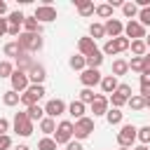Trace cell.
<instances>
[{"label":"cell","mask_w":150,"mask_h":150,"mask_svg":"<svg viewBox=\"0 0 150 150\" xmlns=\"http://www.w3.org/2000/svg\"><path fill=\"white\" fill-rule=\"evenodd\" d=\"M16 42H19V47H21L23 52H28V54L40 52L42 45H45V40H42L38 33H21V35L16 38Z\"/></svg>","instance_id":"6da1fadb"},{"label":"cell","mask_w":150,"mask_h":150,"mask_svg":"<svg viewBox=\"0 0 150 150\" xmlns=\"http://www.w3.org/2000/svg\"><path fill=\"white\" fill-rule=\"evenodd\" d=\"M129 45H131V42H129L124 35H120V38L108 40V42L103 45L101 54H105V56H115V54H120V52H127V49H129Z\"/></svg>","instance_id":"7a4b0ae2"},{"label":"cell","mask_w":150,"mask_h":150,"mask_svg":"<svg viewBox=\"0 0 150 150\" xmlns=\"http://www.w3.org/2000/svg\"><path fill=\"white\" fill-rule=\"evenodd\" d=\"M70 141H73V122L63 120V122H59V124H56L54 143H56V145H66V143H70Z\"/></svg>","instance_id":"3957f363"},{"label":"cell","mask_w":150,"mask_h":150,"mask_svg":"<svg viewBox=\"0 0 150 150\" xmlns=\"http://www.w3.org/2000/svg\"><path fill=\"white\" fill-rule=\"evenodd\" d=\"M91 131H94V120H91V117H80V120H75V124H73V136H75V141L87 138Z\"/></svg>","instance_id":"277c9868"},{"label":"cell","mask_w":150,"mask_h":150,"mask_svg":"<svg viewBox=\"0 0 150 150\" xmlns=\"http://www.w3.org/2000/svg\"><path fill=\"white\" fill-rule=\"evenodd\" d=\"M42 96H45V87H42V84H30V87L21 94V103L28 108V105H35Z\"/></svg>","instance_id":"5b68a950"},{"label":"cell","mask_w":150,"mask_h":150,"mask_svg":"<svg viewBox=\"0 0 150 150\" xmlns=\"http://www.w3.org/2000/svg\"><path fill=\"white\" fill-rule=\"evenodd\" d=\"M14 131L19 134V136H30L33 134V122L26 117V112H16L14 115Z\"/></svg>","instance_id":"8992f818"},{"label":"cell","mask_w":150,"mask_h":150,"mask_svg":"<svg viewBox=\"0 0 150 150\" xmlns=\"http://www.w3.org/2000/svg\"><path fill=\"white\" fill-rule=\"evenodd\" d=\"M134 141H136V127H134V124H124V127L120 129V134H117L120 148H131Z\"/></svg>","instance_id":"52a82bcc"},{"label":"cell","mask_w":150,"mask_h":150,"mask_svg":"<svg viewBox=\"0 0 150 150\" xmlns=\"http://www.w3.org/2000/svg\"><path fill=\"white\" fill-rule=\"evenodd\" d=\"M124 38L131 42V40H145V28L138 23V21H129L124 26Z\"/></svg>","instance_id":"ba28073f"},{"label":"cell","mask_w":150,"mask_h":150,"mask_svg":"<svg viewBox=\"0 0 150 150\" xmlns=\"http://www.w3.org/2000/svg\"><path fill=\"white\" fill-rule=\"evenodd\" d=\"M33 16L38 19V23H49V21L56 19V9L52 5H40V7H35V14Z\"/></svg>","instance_id":"9c48e42d"},{"label":"cell","mask_w":150,"mask_h":150,"mask_svg":"<svg viewBox=\"0 0 150 150\" xmlns=\"http://www.w3.org/2000/svg\"><path fill=\"white\" fill-rule=\"evenodd\" d=\"M9 82H12V89L19 94V91H26L28 87H30V82H28V75L23 73V70H14L12 73V77H9Z\"/></svg>","instance_id":"30bf717a"},{"label":"cell","mask_w":150,"mask_h":150,"mask_svg":"<svg viewBox=\"0 0 150 150\" xmlns=\"http://www.w3.org/2000/svg\"><path fill=\"white\" fill-rule=\"evenodd\" d=\"M66 110H68V105H66L61 98H52V101H47V105H45V115L52 117V120L59 117V115H63Z\"/></svg>","instance_id":"8fae6325"},{"label":"cell","mask_w":150,"mask_h":150,"mask_svg":"<svg viewBox=\"0 0 150 150\" xmlns=\"http://www.w3.org/2000/svg\"><path fill=\"white\" fill-rule=\"evenodd\" d=\"M80 82H82L87 89H91L94 84H101V73L94 70V68H84L82 75H80Z\"/></svg>","instance_id":"7c38bea8"},{"label":"cell","mask_w":150,"mask_h":150,"mask_svg":"<svg viewBox=\"0 0 150 150\" xmlns=\"http://www.w3.org/2000/svg\"><path fill=\"white\" fill-rule=\"evenodd\" d=\"M103 28H105V35H110V40H112V38H120V35L124 33V23H122L120 19H108V21L103 23Z\"/></svg>","instance_id":"4fadbf2b"},{"label":"cell","mask_w":150,"mask_h":150,"mask_svg":"<svg viewBox=\"0 0 150 150\" xmlns=\"http://www.w3.org/2000/svg\"><path fill=\"white\" fill-rule=\"evenodd\" d=\"M91 112H94V117H98V115H105V112H108V96H103V94H96V98L91 101Z\"/></svg>","instance_id":"5bb4252c"},{"label":"cell","mask_w":150,"mask_h":150,"mask_svg":"<svg viewBox=\"0 0 150 150\" xmlns=\"http://www.w3.org/2000/svg\"><path fill=\"white\" fill-rule=\"evenodd\" d=\"M26 75H28V82H33V84H42V82H45V77H47L45 68H42V66H38V63H33V66H30V70H28Z\"/></svg>","instance_id":"9a60e30c"},{"label":"cell","mask_w":150,"mask_h":150,"mask_svg":"<svg viewBox=\"0 0 150 150\" xmlns=\"http://www.w3.org/2000/svg\"><path fill=\"white\" fill-rule=\"evenodd\" d=\"M77 49H80L82 56H89L91 52H96V42H94L91 38H80V40H77Z\"/></svg>","instance_id":"2e32d148"},{"label":"cell","mask_w":150,"mask_h":150,"mask_svg":"<svg viewBox=\"0 0 150 150\" xmlns=\"http://www.w3.org/2000/svg\"><path fill=\"white\" fill-rule=\"evenodd\" d=\"M117 77L115 75H105V77H101V89H103V94H115L117 91Z\"/></svg>","instance_id":"e0dca14e"},{"label":"cell","mask_w":150,"mask_h":150,"mask_svg":"<svg viewBox=\"0 0 150 150\" xmlns=\"http://www.w3.org/2000/svg\"><path fill=\"white\" fill-rule=\"evenodd\" d=\"M84 63H87V68L98 70V66L103 63V54H101V49H96V52H91L89 56H84Z\"/></svg>","instance_id":"ac0fdd59"},{"label":"cell","mask_w":150,"mask_h":150,"mask_svg":"<svg viewBox=\"0 0 150 150\" xmlns=\"http://www.w3.org/2000/svg\"><path fill=\"white\" fill-rule=\"evenodd\" d=\"M75 7H77V12H80V16H91L94 14V2H89V0H75Z\"/></svg>","instance_id":"d6986e66"},{"label":"cell","mask_w":150,"mask_h":150,"mask_svg":"<svg viewBox=\"0 0 150 150\" xmlns=\"http://www.w3.org/2000/svg\"><path fill=\"white\" fill-rule=\"evenodd\" d=\"M21 26L26 28V33H38V35L42 33V23H38V19H35V16H26Z\"/></svg>","instance_id":"ffe728a7"},{"label":"cell","mask_w":150,"mask_h":150,"mask_svg":"<svg viewBox=\"0 0 150 150\" xmlns=\"http://www.w3.org/2000/svg\"><path fill=\"white\" fill-rule=\"evenodd\" d=\"M2 52H5V56H9V59H19V56L23 54V49L19 47L16 40H14V42H7V45L2 47Z\"/></svg>","instance_id":"44dd1931"},{"label":"cell","mask_w":150,"mask_h":150,"mask_svg":"<svg viewBox=\"0 0 150 150\" xmlns=\"http://www.w3.org/2000/svg\"><path fill=\"white\" fill-rule=\"evenodd\" d=\"M2 103H5L7 108H12V105H16V103H21V94H16L14 89H7V91L2 94Z\"/></svg>","instance_id":"7402d4cb"},{"label":"cell","mask_w":150,"mask_h":150,"mask_svg":"<svg viewBox=\"0 0 150 150\" xmlns=\"http://www.w3.org/2000/svg\"><path fill=\"white\" fill-rule=\"evenodd\" d=\"M127 70H129V61H124V59H115V61H112V73H110V75L120 77V75H124Z\"/></svg>","instance_id":"603a6c76"},{"label":"cell","mask_w":150,"mask_h":150,"mask_svg":"<svg viewBox=\"0 0 150 150\" xmlns=\"http://www.w3.org/2000/svg\"><path fill=\"white\" fill-rule=\"evenodd\" d=\"M42 115H45V108H40L38 103H35V105H28V108H26V117H28L30 122H35V120L40 122V120H42Z\"/></svg>","instance_id":"cb8c5ba5"},{"label":"cell","mask_w":150,"mask_h":150,"mask_svg":"<svg viewBox=\"0 0 150 150\" xmlns=\"http://www.w3.org/2000/svg\"><path fill=\"white\" fill-rule=\"evenodd\" d=\"M40 131H42L45 136H52V134L56 131V122H54L52 117H42V120H40Z\"/></svg>","instance_id":"d4e9b609"},{"label":"cell","mask_w":150,"mask_h":150,"mask_svg":"<svg viewBox=\"0 0 150 150\" xmlns=\"http://www.w3.org/2000/svg\"><path fill=\"white\" fill-rule=\"evenodd\" d=\"M68 115H73L75 120L84 117V103H82V101H73V103L68 105Z\"/></svg>","instance_id":"484cf974"},{"label":"cell","mask_w":150,"mask_h":150,"mask_svg":"<svg viewBox=\"0 0 150 150\" xmlns=\"http://www.w3.org/2000/svg\"><path fill=\"white\" fill-rule=\"evenodd\" d=\"M89 38L96 42V40H101V38H105V28H103V23H91L89 26Z\"/></svg>","instance_id":"4316f807"},{"label":"cell","mask_w":150,"mask_h":150,"mask_svg":"<svg viewBox=\"0 0 150 150\" xmlns=\"http://www.w3.org/2000/svg\"><path fill=\"white\" fill-rule=\"evenodd\" d=\"M129 49L134 52V56H145V54H148V47H145V42H143V40H131Z\"/></svg>","instance_id":"83f0119b"},{"label":"cell","mask_w":150,"mask_h":150,"mask_svg":"<svg viewBox=\"0 0 150 150\" xmlns=\"http://www.w3.org/2000/svg\"><path fill=\"white\" fill-rule=\"evenodd\" d=\"M127 103L131 105V110H143V108H145V98H143L141 94H131V98H129Z\"/></svg>","instance_id":"f1b7e54d"},{"label":"cell","mask_w":150,"mask_h":150,"mask_svg":"<svg viewBox=\"0 0 150 150\" xmlns=\"http://www.w3.org/2000/svg\"><path fill=\"white\" fill-rule=\"evenodd\" d=\"M105 120H108L110 127H112V124H120V122H122V110H120V108L108 110V112H105Z\"/></svg>","instance_id":"f546056e"},{"label":"cell","mask_w":150,"mask_h":150,"mask_svg":"<svg viewBox=\"0 0 150 150\" xmlns=\"http://www.w3.org/2000/svg\"><path fill=\"white\" fill-rule=\"evenodd\" d=\"M136 138L141 141V145H148V143H150V127H141V129H136Z\"/></svg>","instance_id":"4dcf8cb0"},{"label":"cell","mask_w":150,"mask_h":150,"mask_svg":"<svg viewBox=\"0 0 150 150\" xmlns=\"http://www.w3.org/2000/svg\"><path fill=\"white\" fill-rule=\"evenodd\" d=\"M122 12H124V16H129L131 21H134V16H138V7H136L134 2H124V5H122Z\"/></svg>","instance_id":"1f68e13d"},{"label":"cell","mask_w":150,"mask_h":150,"mask_svg":"<svg viewBox=\"0 0 150 150\" xmlns=\"http://www.w3.org/2000/svg\"><path fill=\"white\" fill-rule=\"evenodd\" d=\"M23 19H26V14L23 12H9V16H7V23H14V26H21L23 23Z\"/></svg>","instance_id":"d6a6232c"},{"label":"cell","mask_w":150,"mask_h":150,"mask_svg":"<svg viewBox=\"0 0 150 150\" xmlns=\"http://www.w3.org/2000/svg\"><path fill=\"white\" fill-rule=\"evenodd\" d=\"M84 56L82 54H75V56H70V68L73 70H84Z\"/></svg>","instance_id":"836d02e7"},{"label":"cell","mask_w":150,"mask_h":150,"mask_svg":"<svg viewBox=\"0 0 150 150\" xmlns=\"http://www.w3.org/2000/svg\"><path fill=\"white\" fill-rule=\"evenodd\" d=\"M129 70H136V73H143L145 70V63H143V56H134L129 61Z\"/></svg>","instance_id":"e575fe53"},{"label":"cell","mask_w":150,"mask_h":150,"mask_svg":"<svg viewBox=\"0 0 150 150\" xmlns=\"http://www.w3.org/2000/svg\"><path fill=\"white\" fill-rule=\"evenodd\" d=\"M38 150H56V143H54V138H52V136H45V138H40V143H38Z\"/></svg>","instance_id":"d590c367"},{"label":"cell","mask_w":150,"mask_h":150,"mask_svg":"<svg viewBox=\"0 0 150 150\" xmlns=\"http://www.w3.org/2000/svg\"><path fill=\"white\" fill-rule=\"evenodd\" d=\"M94 12H96V14L101 16V19H110V16H112V7H110L108 2H105V5H98V7L94 9Z\"/></svg>","instance_id":"8d00e7d4"},{"label":"cell","mask_w":150,"mask_h":150,"mask_svg":"<svg viewBox=\"0 0 150 150\" xmlns=\"http://www.w3.org/2000/svg\"><path fill=\"white\" fill-rule=\"evenodd\" d=\"M94 98H96V94H94L91 89H87V87H84V89L80 91V98H77V101H82V103H89V105H91V101H94Z\"/></svg>","instance_id":"74e56055"},{"label":"cell","mask_w":150,"mask_h":150,"mask_svg":"<svg viewBox=\"0 0 150 150\" xmlns=\"http://www.w3.org/2000/svg\"><path fill=\"white\" fill-rule=\"evenodd\" d=\"M14 73V66L9 61H0V77H12Z\"/></svg>","instance_id":"f35d334b"},{"label":"cell","mask_w":150,"mask_h":150,"mask_svg":"<svg viewBox=\"0 0 150 150\" xmlns=\"http://www.w3.org/2000/svg\"><path fill=\"white\" fill-rule=\"evenodd\" d=\"M108 103H112V108H122V105L127 103V98H124V96H120V94L115 91V94H110V98H108Z\"/></svg>","instance_id":"ab89813d"},{"label":"cell","mask_w":150,"mask_h":150,"mask_svg":"<svg viewBox=\"0 0 150 150\" xmlns=\"http://www.w3.org/2000/svg\"><path fill=\"white\" fill-rule=\"evenodd\" d=\"M138 23L145 28V26H150V7H145V9H138Z\"/></svg>","instance_id":"60d3db41"},{"label":"cell","mask_w":150,"mask_h":150,"mask_svg":"<svg viewBox=\"0 0 150 150\" xmlns=\"http://www.w3.org/2000/svg\"><path fill=\"white\" fill-rule=\"evenodd\" d=\"M117 94L129 101V98H131V84H117Z\"/></svg>","instance_id":"b9f144b4"},{"label":"cell","mask_w":150,"mask_h":150,"mask_svg":"<svg viewBox=\"0 0 150 150\" xmlns=\"http://www.w3.org/2000/svg\"><path fill=\"white\" fill-rule=\"evenodd\" d=\"M9 148H12V138L7 134H2L0 136V150H9Z\"/></svg>","instance_id":"7bdbcfd3"},{"label":"cell","mask_w":150,"mask_h":150,"mask_svg":"<svg viewBox=\"0 0 150 150\" xmlns=\"http://www.w3.org/2000/svg\"><path fill=\"white\" fill-rule=\"evenodd\" d=\"M141 87H150V68H145L141 73Z\"/></svg>","instance_id":"ee69618b"},{"label":"cell","mask_w":150,"mask_h":150,"mask_svg":"<svg viewBox=\"0 0 150 150\" xmlns=\"http://www.w3.org/2000/svg\"><path fill=\"white\" fill-rule=\"evenodd\" d=\"M66 150H82V143L80 141H70V143H66Z\"/></svg>","instance_id":"f6af8a7d"},{"label":"cell","mask_w":150,"mask_h":150,"mask_svg":"<svg viewBox=\"0 0 150 150\" xmlns=\"http://www.w3.org/2000/svg\"><path fill=\"white\" fill-rule=\"evenodd\" d=\"M7 129H9V122H7L5 117H0V136H2V134H7Z\"/></svg>","instance_id":"bcb514c9"},{"label":"cell","mask_w":150,"mask_h":150,"mask_svg":"<svg viewBox=\"0 0 150 150\" xmlns=\"http://www.w3.org/2000/svg\"><path fill=\"white\" fill-rule=\"evenodd\" d=\"M5 33H7V19H2V16H0V38H2Z\"/></svg>","instance_id":"7dc6e473"},{"label":"cell","mask_w":150,"mask_h":150,"mask_svg":"<svg viewBox=\"0 0 150 150\" xmlns=\"http://www.w3.org/2000/svg\"><path fill=\"white\" fill-rule=\"evenodd\" d=\"M108 5H110V7H122V5H124V2H122V0H110V2H108Z\"/></svg>","instance_id":"c3c4849f"},{"label":"cell","mask_w":150,"mask_h":150,"mask_svg":"<svg viewBox=\"0 0 150 150\" xmlns=\"http://www.w3.org/2000/svg\"><path fill=\"white\" fill-rule=\"evenodd\" d=\"M5 12H7V2H5V0H0V16H2Z\"/></svg>","instance_id":"681fc988"},{"label":"cell","mask_w":150,"mask_h":150,"mask_svg":"<svg viewBox=\"0 0 150 150\" xmlns=\"http://www.w3.org/2000/svg\"><path fill=\"white\" fill-rule=\"evenodd\" d=\"M14 150H30V148H28V145H16Z\"/></svg>","instance_id":"f907efd6"},{"label":"cell","mask_w":150,"mask_h":150,"mask_svg":"<svg viewBox=\"0 0 150 150\" xmlns=\"http://www.w3.org/2000/svg\"><path fill=\"white\" fill-rule=\"evenodd\" d=\"M143 42H145V47L150 49V35H145V40H143Z\"/></svg>","instance_id":"816d5d0a"},{"label":"cell","mask_w":150,"mask_h":150,"mask_svg":"<svg viewBox=\"0 0 150 150\" xmlns=\"http://www.w3.org/2000/svg\"><path fill=\"white\" fill-rule=\"evenodd\" d=\"M134 150H150L148 145H138V148H134Z\"/></svg>","instance_id":"f5cc1de1"},{"label":"cell","mask_w":150,"mask_h":150,"mask_svg":"<svg viewBox=\"0 0 150 150\" xmlns=\"http://www.w3.org/2000/svg\"><path fill=\"white\" fill-rule=\"evenodd\" d=\"M145 108H150V96H148V98H145Z\"/></svg>","instance_id":"db71d44e"},{"label":"cell","mask_w":150,"mask_h":150,"mask_svg":"<svg viewBox=\"0 0 150 150\" xmlns=\"http://www.w3.org/2000/svg\"><path fill=\"white\" fill-rule=\"evenodd\" d=\"M120 150H129V148H120Z\"/></svg>","instance_id":"11a10c76"}]
</instances>
